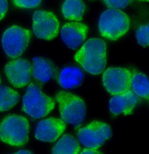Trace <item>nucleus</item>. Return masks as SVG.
I'll return each instance as SVG.
<instances>
[{
	"label": "nucleus",
	"mask_w": 149,
	"mask_h": 154,
	"mask_svg": "<svg viewBox=\"0 0 149 154\" xmlns=\"http://www.w3.org/2000/svg\"><path fill=\"white\" fill-rule=\"evenodd\" d=\"M29 130L26 117L17 114L7 116L0 124V140L14 147L23 146L28 141Z\"/></svg>",
	"instance_id": "obj_2"
},
{
	"label": "nucleus",
	"mask_w": 149,
	"mask_h": 154,
	"mask_svg": "<svg viewBox=\"0 0 149 154\" xmlns=\"http://www.w3.org/2000/svg\"><path fill=\"white\" fill-rule=\"evenodd\" d=\"M135 37L140 46L144 48L149 47V21L143 22L137 27Z\"/></svg>",
	"instance_id": "obj_20"
},
{
	"label": "nucleus",
	"mask_w": 149,
	"mask_h": 154,
	"mask_svg": "<svg viewBox=\"0 0 149 154\" xmlns=\"http://www.w3.org/2000/svg\"><path fill=\"white\" fill-rule=\"evenodd\" d=\"M102 152L98 151L97 149H92V148H87L83 149L80 154H101Z\"/></svg>",
	"instance_id": "obj_24"
},
{
	"label": "nucleus",
	"mask_w": 149,
	"mask_h": 154,
	"mask_svg": "<svg viewBox=\"0 0 149 154\" xmlns=\"http://www.w3.org/2000/svg\"><path fill=\"white\" fill-rule=\"evenodd\" d=\"M83 78V72L79 68L69 66L64 67L59 72L58 82L63 88L72 89L80 85Z\"/></svg>",
	"instance_id": "obj_14"
},
{
	"label": "nucleus",
	"mask_w": 149,
	"mask_h": 154,
	"mask_svg": "<svg viewBox=\"0 0 149 154\" xmlns=\"http://www.w3.org/2000/svg\"><path fill=\"white\" fill-rule=\"evenodd\" d=\"M106 45L99 38L87 40L74 56V60L85 71L93 75L101 74L106 64Z\"/></svg>",
	"instance_id": "obj_1"
},
{
	"label": "nucleus",
	"mask_w": 149,
	"mask_h": 154,
	"mask_svg": "<svg viewBox=\"0 0 149 154\" xmlns=\"http://www.w3.org/2000/svg\"><path fill=\"white\" fill-rule=\"evenodd\" d=\"M31 33L28 29L17 25L7 28L2 35V48L10 58L16 59L21 56L28 47Z\"/></svg>",
	"instance_id": "obj_6"
},
{
	"label": "nucleus",
	"mask_w": 149,
	"mask_h": 154,
	"mask_svg": "<svg viewBox=\"0 0 149 154\" xmlns=\"http://www.w3.org/2000/svg\"><path fill=\"white\" fill-rule=\"evenodd\" d=\"M55 67L52 63L40 57H36L32 60L31 73L37 81L46 82L49 81L54 75Z\"/></svg>",
	"instance_id": "obj_15"
},
{
	"label": "nucleus",
	"mask_w": 149,
	"mask_h": 154,
	"mask_svg": "<svg viewBox=\"0 0 149 154\" xmlns=\"http://www.w3.org/2000/svg\"><path fill=\"white\" fill-rule=\"evenodd\" d=\"M138 101V96L130 89L122 94L113 96L109 101V107L113 115H129L133 112Z\"/></svg>",
	"instance_id": "obj_13"
},
{
	"label": "nucleus",
	"mask_w": 149,
	"mask_h": 154,
	"mask_svg": "<svg viewBox=\"0 0 149 154\" xmlns=\"http://www.w3.org/2000/svg\"><path fill=\"white\" fill-rule=\"evenodd\" d=\"M16 7L24 9H31L38 6L42 0H12Z\"/></svg>",
	"instance_id": "obj_21"
},
{
	"label": "nucleus",
	"mask_w": 149,
	"mask_h": 154,
	"mask_svg": "<svg viewBox=\"0 0 149 154\" xmlns=\"http://www.w3.org/2000/svg\"><path fill=\"white\" fill-rule=\"evenodd\" d=\"M19 94L17 91L6 86H0V112L11 109L18 103Z\"/></svg>",
	"instance_id": "obj_19"
},
{
	"label": "nucleus",
	"mask_w": 149,
	"mask_h": 154,
	"mask_svg": "<svg viewBox=\"0 0 149 154\" xmlns=\"http://www.w3.org/2000/svg\"><path fill=\"white\" fill-rule=\"evenodd\" d=\"M55 106V102L34 83L29 85L22 99V109L34 119L46 116Z\"/></svg>",
	"instance_id": "obj_5"
},
{
	"label": "nucleus",
	"mask_w": 149,
	"mask_h": 154,
	"mask_svg": "<svg viewBox=\"0 0 149 154\" xmlns=\"http://www.w3.org/2000/svg\"><path fill=\"white\" fill-rule=\"evenodd\" d=\"M78 138L87 148L98 149L112 135L111 128L106 123L94 121L78 131Z\"/></svg>",
	"instance_id": "obj_7"
},
{
	"label": "nucleus",
	"mask_w": 149,
	"mask_h": 154,
	"mask_svg": "<svg viewBox=\"0 0 149 154\" xmlns=\"http://www.w3.org/2000/svg\"><path fill=\"white\" fill-rule=\"evenodd\" d=\"M8 9L7 0H0V21L5 16Z\"/></svg>",
	"instance_id": "obj_23"
},
{
	"label": "nucleus",
	"mask_w": 149,
	"mask_h": 154,
	"mask_svg": "<svg viewBox=\"0 0 149 154\" xmlns=\"http://www.w3.org/2000/svg\"><path fill=\"white\" fill-rule=\"evenodd\" d=\"M59 22L54 13L37 10L32 16V29L37 38L51 40L57 37L59 31Z\"/></svg>",
	"instance_id": "obj_8"
},
{
	"label": "nucleus",
	"mask_w": 149,
	"mask_h": 154,
	"mask_svg": "<svg viewBox=\"0 0 149 154\" xmlns=\"http://www.w3.org/2000/svg\"><path fill=\"white\" fill-rule=\"evenodd\" d=\"M130 88L138 97L146 100L149 99V79L142 72L132 71Z\"/></svg>",
	"instance_id": "obj_17"
},
{
	"label": "nucleus",
	"mask_w": 149,
	"mask_h": 154,
	"mask_svg": "<svg viewBox=\"0 0 149 154\" xmlns=\"http://www.w3.org/2000/svg\"><path fill=\"white\" fill-rule=\"evenodd\" d=\"M1 77H0V84H1Z\"/></svg>",
	"instance_id": "obj_27"
},
{
	"label": "nucleus",
	"mask_w": 149,
	"mask_h": 154,
	"mask_svg": "<svg viewBox=\"0 0 149 154\" xmlns=\"http://www.w3.org/2000/svg\"></svg>",
	"instance_id": "obj_28"
},
{
	"label": "nucleus",
	"mask_w": 149,
	"mask_h": 154,
	"mask_svg": "<svg viewBox=\"0 0 149 154\" xmlns=\"http://www.w3.org/2000/svg\"><path fill=\"white\" fill-rule=\"evenodd\" d=\"M16 153L18 154H31L32 153V152L29 150H25V149H22L16 152Z\"/></svg>",
	"instance_id": "obj_25"
},
{
	"label": "nucleus",
	"mask_w": 149,
	"mask_h": 154,
	"mask_svg": "<svg viewBox=\"0 0 149 154\" xmlns=\"http://www.w3.org/2000/svg\"><path fill=\"white\" fill-rule=\"evenodd\" d=\"M65 128L66 124L62 119L51 117L38 122L35 128L34 136L40 141L54 142L59 138Z\"/></svg>",
	"instance_id": "obj_11"
},
{
	"label": "nucleus",
	"mask_w": 149,
	"mask_h": 154,
	"mask_svg": "<svg viewBox=\"0 0 149 154\" xmlns=\"http://www.w3.org/2000/svg\"><path fill=\"white\" fill-rule=\"evenodd\" d=\"M130 19L125 12L120 9L110 8L103 12L98 22L101 35L112 41L123 37L129 30Z\"/></svg>",
	"instance_id": "obj_3"
},
{
	"label": "nucleus",
	"mask_w": 149,
	"mask_h": 154,
	"mask_svg": "<svg viewBox=\"0 0 149 154\" xmlns=\"http://www.w3.org/2000/svg\"><path fill=\"white\" fill-rule=\"evenodd\" d=\"M4 72L11 85L16 88H22L25 86L29 82L31 74V66L27 60L17 59L6 64Z\"/></svg>",
	"instance_id": "obj_10"
},
{
	"label": "nucleus",
	"mask_w": 149,
	"mask_h": 154,
	"mask_svg": "<svg viewBox=\"0 0 149 154\" xmlns=\"http://www.w3.org/2000/svg\"><path fill=\"white\" fill-rule=\"evenodd\" d=\"M81 148L77 140L72 135L65 134L58 141L52 149L53 154L79 153Z\"/></svg>",
	"instance_id": "obj_18"
},
{
	"label": "nucleus",
	"mask_w": 149,
	"mask_h": 154,
	"mask_svg": "<svg viewBox=\"0 0 149 154\" xmlns=\"http://www.w3.org/2000/svg\"><path fill=\"white\" fill-rule=\"evenodd\" d=\"M88 27L79 22L67 23L63 25L61 30V37L65 45L72 50L80 46L87 36Z\"/></svg>",
	"instance_id": "obj_12"
},
{
	"label": "nucleus",
	"mask_w": 149,
	"mask_h": 154,
	"mask_svg": "<svg viewBox=\"0 0 149 154\" xmlns=\"http://www.w3.org/2000/svg\"><path fill=\"white\" fill-rule=\"evenodd\" d=\"M85 10V4L82 0H65L61 7L64 18L76 22L82 20Z\"/></svg>",
	"instance_id": "obj_16"
},
{
	"label": "nucleus",
	"mask_w": 149,
	"mask_h": 154,
	"mask_svg": "<svg viewBox=\"0 0 149 154\" xmlns=\"http://www.w3.org/2000/svg\"><path fill=\"white\" fill-rule=\"evenodd\" d=\"M137 1L140 2H149V0H137Z\"/></svg>",
	"instance_id": "obj_26"
},
{
	"label": "nucleus",
	"mask_w": 149,
	"mask_h": 154,
	"mask_svg": "<svg viewBox=\"0 0 149 154\" xmlns=\"http://www.w3.org/2000/svg\"><path fill=\"white\" fill-rule=\"evenodd\" d=\"M131 76L132 71L127 68L109 67L103 73V85L111 95L122 94L130 89Z\"/></svg>",
	"instance_id": "obj_9"
},
{
	"label": "nucleus",
	"mask_w": 149,
	"mask_h": 154,
	"mask_svg": "<svg viewBox=\"0 0 149 154\" xmlns=\"http://www.w3.org/2000/svg\"><path fill=\"white\" fill-rule=\"evenodd\" d=\"M55 100L61 119L75 127H79L83 123L86 114V106L80 97L71 92L58 91Z\"/></svg>",
	"instance_id": "obj_4"
},
{
	"label": "nucleus",
	"mask_w": 149,
	"mask_h": 154,
	"mask_svg": "<svg viewBox=\"0 0 149 154\" xmlns=\"http://www.w3.org/2000/svg\"><path fill=\"white\" fill-rule=\"evenodd\" d=\"M103 1L109 8L121 9L127 7L130 4L131 0H103Z\"/></svg>",
	"instance_id": "obj_22"
}]
</instances>
